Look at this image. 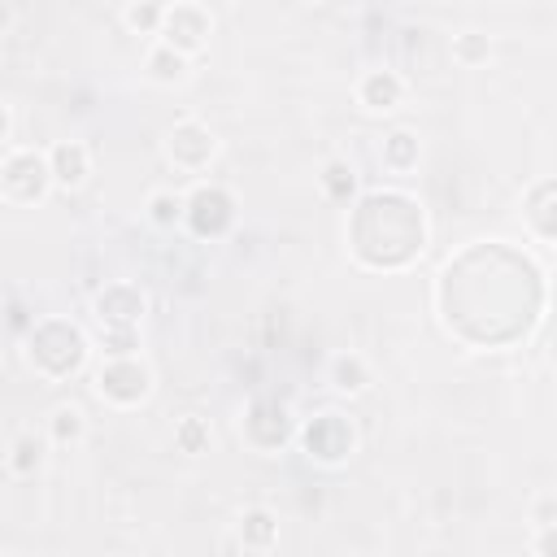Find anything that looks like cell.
Returning <instances> with one entry per match:
<instances>
[{
    "instance_id": "obj_1",
    "label": "cell",
    "mask_w": 557,
    "mask_h": 557,
    "mask_svg": "<svg viewBox=\"0 0 557 557\" xmlns=\"http://www.w3.org/2000/svg\"><path fill=\"white\" fill-rule=\"evenodd\" d=\"M83 174H87V157H83L79 144L53 148V179H57V183H79Z\"/></svg>"
},
{
    "instance_id": "obj_2",
    "label": "cell",
    "mask_w": 557,
    "mask_h": 557,
    "mask_svg": "<svg viewBox=\"0 0 557 557\" xmlns=\"http://www.w3.org/2000/svg\"><path fill=\"white\" fill-rule=\"evenodd\" d=\"M153 218H157V222L179 218V196H153Z\"/></svg>"
},
{
    "instance_id": "obj_3",
    "label": "cell",
    "mask_w": 557,
    "mask_h": 557,
    "mask_svg": "<svg viewBox=\"0 0 557 557\" xmlns=\"http://www.w3.org/2000/svg\"><path fill=\"white\" fill-rule=\"evenodd\" d=\"M57 436H79V414L74 410H57Z\"/></svg>"
},
{
    "instance_id": "obj_4",
    "label": "cell",
    "mask_w": 557,
    "mask_h": 557,
    "mask_svg": "<svg viewBox=\"0 0 557 557\" xmlns=\"http://www.w3.org/2000/svg\"><path fill=\"white\" fill-rule=\"evenodd\" d=\"M540 549H544V553H557V536H553V531H549V536L540 540Z\"/></svg>"
}]
</instances>
